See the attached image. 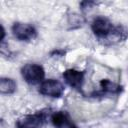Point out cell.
Returning <instances> with one entry per match:
<instances>
[{
    "instance_id": "obj_1",
    "label": "cell",
    "mask_w": 128,
    "mask_h": 128,
    "mask_svg": "<svg viewBox=\"0 0 128 128\" xmlns=\"http://www.w3.org/2000/svg\"><path fill=\"white\" fill-rule=\"evenodd\" d=\"M21 75L28 84L35 85L38 83L41 84L44 81L43 79L45 77V71L39 64L28 63L21 68Z\"/></svg>"
},
{
    "instance_id": "obj_6",
    "label": "cell",
    "mask_w": 128,
    "mask_h": 128,
    "mask_svg": "<svg viewBox=\"0 0 128 128\" xmlns=\"http://www.w3.org/2000/svg\"><path fill=\"white\" fill-rule=\"evenodd\" d=\"M65 82L72 88H80L84 81V73L76 69H67L63 72Z\"/></svg>"
},
{
    "instance_id": "obj_8",
    "label": "cell",
    "mask_w": 128,
    "mask_h": 128,
    "mask_svg": "<svg viewBox=\"0 0 128 128\" xmlns=\"http://www.w3.org/2000/svg\"><path fill=\"white\" fill-rule=\"evenodd\" d=\"M17 87L16 82L7 77H3L0 79V92L1 94H12L15 92Z\"/></svg>"
},
{
    "instance_id": "obj_11",
    "label": "cell",
    "mask_w": 128,
    "mask_h": 128,
    "mask_svg": "<svg viewBox=\"0 0 128 128\" xmlns=\"http://www.w3.org/2000/svg\"><path fill=\"white\" fill-rule=\"evenodd\" d=\"M4 37H5V29H4V27L1 25V38H0V40L3 41V40H4Z\"/></svg>"
},
{
    "instance_id": "obj_5",
    "label": "cell",
    "mask_w": 128,
    "mask_h": 128,
    "mask_svg": "<svg viewBox=\"0 0 128 128\" xmlns=\"http://www.w3.org/2000/svg\"><path fill=\"white\" fill-rule=\"evenodd\" d=\"M12 32L13 35L18 40L21 41H28L36 36L35 28L28 23H21V22L14 23L12 26Z\"/></svg>"
},
{
    "instance_id": "obj_4",
    "label": "cell",
    "mask_w": 128,
    "mask_h": 128,
    "mask_svg": "<svg viewBox=\"0 0 128 128\" xmlns=\"http://www.w3.org/2000/svg\"><path fill=\"white\" fill-rule=\"evenodd\" d=\"M91 28H92L93 33L96 36L101 37V38L108 37L114 30L112 23L107 18L102 17V16H98L93 20L91 24Z\"/></svg>"
},
{
    "instance_id": "obj_9",
    "label": "cell",
    "mask_w": 128,
    "mask_h": 128,
    "mask_svg": "<svg viewBox=\"0 0 128 128\" xmlns=\"http://www.w3.org/2000/svg\"><path fill=\"white\" fill-rule=\"evenodd\" d=\"M85 22V19L82 15L78 13H70L67 17V23L70 27V29H76L81 27Z\"/></svg>"
},
{
    "instance_id": "obj_10",
    "label": "cell",
    "mask_w": 128,
    "mask_h": 128,
    "mask_svg": "<svg viewBox=\"0 0 128 128\" xmlns=\"http://www.w3.org/2000/svg\"><path fill=\"white\" fill-rule=\"evenodd\" d=\"M100 86H101L102 90L104 92H107V93H114L115 94V93L120 92V90H121V87L118 84H116L115 82H113V81H111L109 79L101 80Z\"/></svg>"
},
{
    "instance_id": "obj_7",
    "label": "cell",
    "mask_w": 128,
    "mask_h": 128,
    "mask_svg": "<svg viewBox=\"0 0 128 128\" xmlns=\"http://www.w3.org/2000/svg\"><path fill=\"white\" fill-rule=\"evenodd\" d=\"M51 121L56 128H78L69 118V116L62 112H54L51 116Z\"/></svg>"
},
{
    "instance_id": "obj_2",
    "label": "cell",
    "mask_w": 128,
    "mask_h": 128,
    "mask_svg": "<svg viewBox=\"0 0 128 128\" xmlns=\"http://www.w3.org/2000/svg\"><path fill=\"white\" fill-rule=\"evenodd\" d=\"M39 92L45 96L58 98L64 93V86L56 79H46L40 84Z\"/></svg>"
},
{
    "instance_id": "obj_3",
    "label": "cell",
    "mask_w": 128,
    "mask_h": 128,
    "mask_svg": "<svg viewBox=\"0 0 128 128\" xmlns=\"http://www.w3.org/2000/svg\"><path fill=\"white\" fill-rule=\"evenodd\" d=\"M45 119H46V114L44 112L24 115L17 120V127L18 128H43Z\"/></svg>"
}]
</instances>
